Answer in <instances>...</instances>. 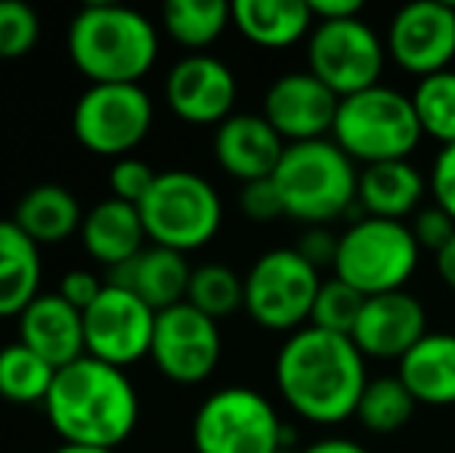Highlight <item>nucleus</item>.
Instances as JSON below:
<instances>
[{
	"label": "nucleus",
	"mask_w": 455,
	"mask_h": 453,
	"mask_svg": "<svg viewBox=\"0 0 455 453\" xmlns=\"http://www.w3.org/2000/svg\"><path fill=\"white\" fill-rule=\"evenodd\" d=\"M369 385L365 357L350 336L304 327L275 354V388L294 417L313 425H338L356 417Z\"/></svg>",
	"instance_id": "nucleus-1"
},
{
	"label": "nucleus",
	"mask_w": 455,
	"mask_h": 453,
	"mask_svg": "<svg viewBox=\"0 0 455 453\" xmlns=\"http://www.w3.org/2000/svg\"><path fill=\"white\" fill-rule=\"evenodd\" d=\"M44 410L62 444L115 450L140 423V394L127 373L84 354L56 369Z\"/></svg>",
	"instance_id": "nucleus-2"
},
{
	"label": "nucleus",
	"mask_w": 455,
	"mask_h": 453,
	"mask_svg": "<svg viewBox=\"0 0 455 453\" xmlns=\"http://www.w3.org/2000/svg\"><path fill=\"white\" fill-rule=\"evenodd\" d=\"M68 56L91 85H140L158 60V28L124 4H87L68 22Z\"/></svg>",
	"instance_id": "nucleus-3"
},
{
	"label": "nucleus",
	"mask_w": 455,
	"mask_h": 453,
	"mask_svg": "<svg viewBox=\"0 0 455 453\" xmlns=\"http://www.w3.org/2000/svg\"><path fill=\"white\" fill-rule=\"evenodd\" d=\"M273 183L285 206V218L329 227L356 206L360 168L331 137L288 143Z\"/></svg>",
	"instance_id": "nucleus-4"
},
{
	"label": "nucleus",
	"mask_w": 455,
	"mask_h": 453,
	"mask_svg": "<svg viewBox=\"0 0 455 453\" xmlns=\"http://www.w3.org/2000/svg\"><path fill=\"white\" fill-rule=\"evenodd\" d=\"M421 131L412 106V93L390 85H375L338 103L331 140L354 158L356 165L403 162L419 150Z\"/></svg>",
	"instance_id": "nucleus-5"
},
{
	"label": "nucleus",
	"mask_w": 455,
	"mask_h": 453,
	"mask_svg": "<svg viewBox=\"0 0 455 453\" xmlns=\"http://www.w3.org/2000/svg\"><path fill=\"white\" fill-rule=\"evenodd\" d=\"M421 261V248L406 221L356 218L341 233L335 255V273L360 295L375 298L384 292H400L415 277Z\"/></svg>",
	"instance_id": "nucleus-6"
},
{
	"label": "nucleus",
	"mask_w": 455,
	"mask_h": 453,
	"mask_svg": "<svg viewBox=\"0 0 455 453\" xmlns=\"http://www.w3.org/2000/svg\"><path fill=\"white\" fill-rule=\"evenodd\" d=\"M291 438L273 400L248 385L217 388L192 417L196 453H275L291 448Z\"/></svg>",
	"instance_id": "nucleus-7"
},
{
	"label": "nucleus",
	"mask_w": 455,
	"mask_h": 453,
	"mask_svg": "<svg viewBox=\"0 0 455 453\" xmlns=\"http://www.w3.org/2000/svg\"><path fill=\"white\" fill-rule=\"evenodd\" d=\"M137 208L152 246L183 255L208 246L223 224V202L214 183L186 168L158 171L156 187Z\"/></svg>",
	"instance_id": "nucleus-8"
},
{
	"label": "nucleus",
	"mask_w": 455,
	"mask_h": 453,
	"mask_svg": "<svg viewBox=\"0 0 455 453\" xmlns=\"http://www.w3.org/2000/svg\"><path fill=\"white\" fill-rule=\"evenodd\" d=\"M323 277L294 246L270 248L245 273V311L260 329L298 333L310 327Z\"/></svg>",
	"instance_id": "nucleus-9"
},
{
	"label": "nucleus",
	"mask_w": 455,
	"mask_h": 453,
	"mask_svg": "<svg viewBox=\"0 0 455 453\" xmlns=\"http://www.w3.org/2000/svg\"><path fill=\"white\" fill-rule=\"evenodd\" d=\"M384 66L387 44L363 16L316 22L307 37V72L341 100L381 85Z\"/></svg>",
	"instance_id": "nucleus-10"
},
{
	"label": "nucleus",
	"mask_w": 455,
	"mask_h": 453,
	"mask_svg": "<svg viewBox=\"0 0 455 453\" xmlns=\"http://www.w3.org/2000/svg\"><path fill=\"white\" fill-rule=\"evenodd\" d=\"M156 106L143 85H91L72 109L75 140L93 156L124 158L149 137Z\"/></svg>",
	"instance_id": "nucleus-11"
},
{
	"label": "nucleus",
	"mask_w": 455,
	"mask_h": 453,
	"mask_svg": "<svg viewBox=\"0 0 455 453\" xmlns=\"http://www.w3.org/2000/svg\"><path fill=\"white\" fill-rule=\"evenodd\" d=\"M223 339L217 320L196 311L189 302L174 304L156 317L152 333V363L164 379L177 385H198L217 369Z\"/></svg>",
	"instance_id": "nucleus-12"
},
{
	"label": "nucleus",
	"mask_w": 455,
	"mask_h": 453,
	"mask_svg": "<svg viewBox=\"0 0 455 453\" xmlns=\"http://www.w3.org/2000/svg\"><path fill=\"white\" fill-rule=\"evenodd\" d=\"M156 311L121 286L106 283L100 298L84 311V342L87 354L112 367H131V363L149 357L152 333H156Z\"/></svg>",
	"instance_id": "nucleus-13"
},
{
	"label": "nucleus",
	"mask_w": 455,
	"mask_h": 453,
	"mask_svg": "<svg viewBox=\"0 0 455 453\" xmlns=\"http://www.w3.org/2000/svg\"><path fill=\"white\" fill-rule=\"evenodd\" d=\"M387 60L403 72L437 75L452 69L455 60V6L443 0H415L394 12L387 25Z\"/></svg>",
	"instance_id": "nucleus-14"
},
{
	"label": "nucleus",
	"mask_w": 455,
	"mask_h": 453,
	"mask_svg": "<svg viewBox=\"0 0 455 453\" xmlns=\"http://www.w3.org/2000/svg\"><path fill=\"white\" fill-rule=\"evenodd\" d=\"M239 81L233 69L211 53H189L171 66L164 100L177 118L189 125H223L233 115Z\"/></svg>",
	"instance_id": "nucleus-15"
},
{
	"label": "nucleus",
	"mask_w": 455,
	"mask_h": 453,
	"mask_svg": "<svg viewBox=\"0 0 455 453\" xmlns=\"http://www.w3.org/2000/svg\"><path fill=\"white\" fill-rule=\"evenodd\" d=\"M341 97L329 91L310 72H285L267 87L264 118L285 143L329 140Z\"/></svg>",
	"instance_id": "nucleus-16"
},
{
	"label": "nucleus",
	"mask_w": 455,
	"mask_h": 453,
	"mask_svg": "<svg viewBox=\"0 0 455 453\" xmlns=\"http://www.w3.org/2000/svg\"><path fill=\"white\" fill-rule=\"evenodd\" d=\"M427 329V311L412 292H384L365 298L363 314L354 327V344L365 360H396L400 363L415 348Z\"/></svg>",
	"instance_id": "nucleus-17"
},
{
	"label": "nucleus",
	"mask_w": 455,
	"mask_h": 453,
	"mask_svg": "<svg viewBox=\"0 0 455 453\" xmlns=\"http://www.w3.org/2000/svg\"><path fill=\"white\" fill-rule=\"evenodd\" d=\"M285 140L264 118V112H233L214 131V158L239 183L267 181L275 174Z\"/></svg>",
	"instance_id": "nucleus-18"
},
{
	"label": "nucleus",
	"mask_w": 455,
	"mask_h": 453,
	"mask_svg": "<svg viewBox=\"0 0 455 453\" xmlns=\"http://www.w3.org/2000/svg\"><path fill=\"white\" fill-rule=\"evenodd\" d=\"M19 320V342L31 348L53 369L81 360L87 354L84 314L66 302L60 292H41Z\"/></svg>",
	"instance_id": "nucleus-19"
},
{
	"label": "nucleus",
	"mask_w": 455,
	"mask_h": 453,
	"mask_svg": "<svg viewBox=\"0 0 455 453\" xmlns=\"http://www.w3.org/2000/svg\"><path fill=\"white\" fill-rule=\"evenodd\" d=\"M189 277H192V267L183 252H174V248H164V246H152L149 242L137 258L115 267V271H108L106 283L133 292V295L143 298L156 314H162V311L186 302Z\"/></svg>",
	"instance_id": "nucleus-20"
},
{
	"label": "nucleus",
	"mask_w": 455,
	"mask_h": 453,
	"mask_svg": "<svg viewBox=\"0 0 455 453\" xmlns=\"http://www.w3.org/2000/svg\"><path fill=\"white\" fill-rule=\"evenodd\" d=\"M81 246L91 255L96 264L115 267L127 264L146 248V227L140 218V208L121 199H102L96 202L91 212H84V224H81Z\"/></svg>",
	"instance_id": "nucleus-21"
},
{
	"label": "nucleus",
	"mask_w": 455,
	"mask_h": 453,
	"mask_svg": "<svg viewBox=\"0 0 455 453\" xmlns=\"http://www.w3.org/2000/svg\"><path fill=\"white\" fill-rule=\"evenodd\" d=\"M427 177L421 174L412 158L403 162H378L360 168V190H356V208L369 218L406 221L425 202Z\"/></svg>",
	"instance_id": "nucleus-22"
},
{
	"label": "nucleus",
	"mask_w": 455,
	"mask_h": 453,
	"mask_svg": "<svg viewBox=\"0 0 455 453\" xmlns=\"http://www.w3.org/2000/svg\"><path fill=\"white\" fill-rule=\"evenodd\" d=\"M233 25L254 47L285 50L310 37L316 19L307 0H235Z\"/></svg>",
	"instance_id": "nucleus-23"
},
{
	"label": "nucleus",
	"mask_w": 455,
	"mask_h": 453,
	"mask_svg": "<svg viewBox=\"0 0 455 453\" xmlns=\"http://www.w3.org/2000/svg\"><path fill=\"white\" fill-rule=\"evenodd\" d=\"M415 404H455V333H427L396 369Z\"/></svg>",
	"instance_id": "nucleus-24"
},
{
	"label": "nucleus",
	"mask_w": 455,
	"mask_h": 453,
	"mask_svg": "<svg viewBox=\"0 0 455 453\" xmlns=\"http://www.w3.org/2000/svg\"><path fill=\"white\" fill-rule=\"evenodd\" d=\"M12 221L31 242L53 246V242L68 239L72 233H81L84 208H81L78 196L62 183H37L19 196Z\"/></svg>",
	"instance_id": "nucleus-25"
},
{
	"label": "nucleus",
	"mask_w": 455,
	"mask_h": 453,
	"mask_svg": "<svg viewBox=\"0 0 455 453\" xmlns=\"http://www.w3.org/2000/svg\"><path fill=\"white\" fill-rule=\"evenodd\" d=\"M41 246L0 218V317H19L41 295Z\"/></svg>",
	"instance_id": "nucleus-26"
},
{
	"label": "nucleus",
	"mask_w": 455,
	"mask_h": 453,
	"mask_svg": "<svg viewBox=\"0 0 455 453\" xmlns=\"http://www.w3.org/2000/svg\"><path fill=\"white\" fill-rule=\"evenodd\" d=\"M162 25L171 41L202 53L233 25V4L223 0H168L162 6Z\"/></svg>",
	"instance_id": "nucleus-27"
},
{
	"label": "nucleus",
	"mask_w": 455,
	"mask_h": 453,
	"mask_svg": "<svg viewBox=\"0 0 455 453\" xmlns=\"http://www.w3.org/2000/svg\"><path fill=\"white\" fill-rule=\"evenodd\" d=\"M56 369L22 342L0 344V398L10 404H44Z\"/></svg>",
	"instance_id": "nucleus-28"
},
{
	"label": "nucleus",
	"mask_w": 455,
	"mask_h": 453,
	"mask_svg": "<svg viewBox=\"0 0 455 453\" xmlns=\"http://www.w3.org/2000/svg\"><path fill=\"white\" fill-rule=\"evenodd\" d=\"M186 302L202 314H208L211 320H223V317L245 308V277H239L233 267L220 264V261L198 264L192 267Z\"/></svg>",
	"instance_id": "nucleus-29"
},
{
	"label": "nucleus",
	"mask_w": 455,
	"mask_h": 453,
	"mask_svg": "<svg viewBox=\"0 0 455 453\" xmlns=\"http://www.w3.org/2000/svg\"><path fill=\"white\" fill-rule=\"evenodd\" d=\"M415 407L419 404L400 382V376H378L365 385L360 407H356V419L363 429L375 432V435H394L412 419Z\"/></svg>",
	"instance_id": "nucleus-30"
},
{
	"label": "nucleus",
	"mask_w": 455,
	"mask_h": 453,
	"mask_svg": "<svg viewBox=\"0 0 455 453\" xmlns=\"http://www.w3.org/2000/svg\"><path fill=\"white\" fill-rule=\"evenodd\" d=\"M412 106L425 137L437 140L440 146L455 143V69L419 78Z\"/></svg>",
	"instance_id": "nucleus-31"
},
{
	"label": "nucleus",
	"mask_w": 455,
	"mask_h": 453,
	"mask_svg": "<svg viewBox=\"0 0 455 453\" xmlns=\"http://www.w3.org/2000/svg\"><path fill=\"white\" fill-rule=\"evenodd\" d=\"M363 304L365 295H360L354 286H347L338 277H329L319 286L316 304H313V314H310V327L338 336H354V327L363 314Z\"/></svg>",
	"instance_id": "nucleus-32"
},
{
	"label": "nucleus",
	"mask_w": 455,
	"mask_h": 453,
	"mask_svg": "<svg viewBox=\"0 0 455 453\" xmlns=\"http://www.w3.org/2000/svg\"><path fill=\"white\" fill-rule=\"evenodd\" d=\"M41 37V19L22 0H0V62L31 53Z\"/></svg>",
	"instance_id": "nucleus-33"
},
{
	"label": "nucleus",
	"mask_w": 455,
	"mask_h": 453,
	"mask_svg": "<svg viewBox=\"0 0 455 453\" xmlns=\"http://www.w3.org/2000/svg\"><path fill=\"white\" fill-rule=\"evenodd\" d=\"M156 177L158 171L149 162H143V158L137 156L115 158L112 168H108V193H112V199L140 206L149 196V190L156 187Z\"/></svg>",
	"instance_id": "nucleus-34"
},
{
	"label": "nucleus",
	"mask_w": 455,
	"mask_h": 453,
	"mask_svg": "<svg viewBox=\"0 0 455 453\" xmlns=\"http://www.w3.org/2000/svg\"><path fill=\"white\" fill-rule=\"evenodd\" d=\"M239 208L248 221H254V224H270L275 218H285V206H282V196H279V190H275L273 177L254 181V183H242Z\"/></svg>",
	"instance_id": "nucleus-35"
},
{
	"label": "nucleus",
	"mask_w": 455,
	"mask_h": 453,
	"mask_svg": "<svg viewBox=\"0 0 455 453\" xmlns=\"http://www.w3.org/2000/svg\"><path fill=\"white\" fill-rule=\"evenodd\" d=\"M409 227H412V236H415V242H419L421 252L427 248V252H434V255H437L440 248L455 236V221L440 206L419 208Z\"/></svg>",
	"instance_id": "nucleus-36"
},
{
	"label": "nucleus",
	"mask_w": 455,
	"mask_h": 453,
	"mask_svg": "<svg viewBox=\"0 0 455 453\" xmlns=\"http://www.w3.org/2000/svg\"><path fill=\"white\" fill-rule=\"evenodd\" d=\"M427 190H431L434 206H440L455 221V143L440 146L431 174H427Z\"/></svg>",
	"instance_id": "nucleus-37"
},
{
	"label": "nucleus",
	"mask_w": 455,
	"mask_h": 453,
	"mask_svg": "<svg viewBox=\"0 0 455 453\" xmlns=\"http://www.w3.org/2000/svg\"><path fill=\"white\" fill-rule=\"evenodd\" d=\"M106 289V279H100L93 271H87V267H75V271H66L60 279V295L66 298L72 308H78L81 314H84L87 308L100 298V292Z\"/></svg>",
	"instance_id": "nucleus-38"
},
{
	"label": "nucleus",
	"mask_w": 455,
	"mask_h": 453,
	"mask_svg": "<svg viewBox=\"0 0 455 453\" xmlns=\"http://www.w3.org/2000/svg\"><path fill=\"white\" fill-rule=\"evenodd\" d=\"M338 239H341V233H331L329 227H307L294 248L323 273V267H335Z\"/></svg>",
	"instance_id": "nucleus-39"
},
{
	"label": "nucleus",
	"mask_w": 455,
	"mask_h": 453,
	"mask_svg": "<svg viewBox=\"0 0 455 453\" xmlns=\"http://www.w3.org/2000/svg\"><path fill=\"white\" fill-rule=\"evenodd\" d=\"M307 4L316 22H341V19H354L363 12L360 0H307Z\"/></svg>",
	"instance_id": "nucleus-40"
},
{
	"label": "nucleus",
	"mask_w": 455,
	"mask_h": 453,
	"mask_svg": "<svg viewBox=\"0 0 455 453\" xmlns=\"http://www.w3.org/2000/svg\"><path fill=\"white\" fill-rule=\"evenodd\" d=\"M300 453H371L369 448H363L360 441L354 438H341V435H331V438H319V441L307 444Z\"/></svg>",
	"instance_id": "nucleus-41"
},
{
	"label": "nucleus",
	"mask_w": 455,
	"mask_h": 453,
	"mask_svg": "<svg viewBox=\"0 0 455 453\" xmlns=\"http://www.w3.org/2000/svg\"><path fill=\"white\" fill-rule=\"evenodd\" d=\"M434 264H437L440 279H443V283L455 292V236L446 242L443 248H440L437 255H434Z\"/></svg>",
	"instance_id": "nucleus-42"
},
{
	"label": "nucleus",
	"mask_w": 455,
	"mask_h": 453,
	"mask_svg": "<svg viewBox=\"0 0 455 453\" xmlns=\"http://www.w3.org/2000/svg\"><path fill=\"white\" fill-rule=\"evenodd\" d=\"M53 453H115V450H106V448H84V444H62V448H56Z\"/></svg>",
	"instance_id": "nucleus-43"
},
{
	"label": "nucleus",
	"mask_w": 455,
	"mask_h": 453,
	"mask_svg": "<svg viewBox=\"0 0 455 453\" xmlns=\"http://www.w3.org/2000/svg\"><path fill=\"white\" fill-rule=\"evenodd\" d=\"M275 453H298V450H291V448H282V450H275Z\"/></svg>",
	"instance_id": "nucleus-44"
}]
</instances>
